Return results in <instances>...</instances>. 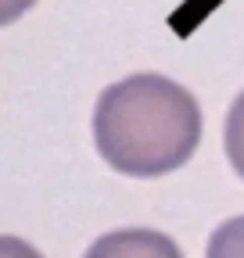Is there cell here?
Wrapping results in <instances>:
<instances>
[{
  "label": "cell",
  "instance_id": "6da1fadb",
  "mask_svg": "<svg viewBox=\"0 0 244 258\" xmlns=\"http://www.w3.org/2000/svg\"><path fill=\"white\" fill-rule=\"evenodd\" d=\"M201 144V108L187 86L158 72H137L101 90L94 147L111 172L158 179L191 161Z\"/></svg>",
  "mask_w": 244,
  "mask_h": 258
},
{
  "label": "cell",
  "instance_id": "7a4b0ae2",
  "mask_svg": "<svg viewBox=\"0 0 244 258\" xmlns=\"http://www.w3.org/2000/svg\"><path fill=\"white\" fill-rule=\"evenodd\" d=\"M83 258H183L172 237L158 230H144V226H126V230H111L97 237L86 247Z\"/></svg>",
  "mask_w": 244,
  "mask_h": 258
},
{
  "label": "cell",
  "instance_id": "3957f363",
  "mask_svg": "<svg viewBox=\"0 0 244 258\" xmlns=\"http://www.w3.org/2000/svg\"><path fill=\"white\" fill-rule=\"evenodd\" d=\"M223 147H226V158H230L233 172L244 179V90L237 93V101H233V104H230V111H226Z\"/></svg>",
  "mask_w": 244,
  "mask_h": 258
},
{
  "label": "cell",
  "instance_id": "277c9868",
  "mask_svg": "<svg viewBox=\"0 0 244 258\" xmlns=\"http://www.w3.org/2000/svg\"><path fill=\"white\" fill-rule=\"evenodd\" d=\"M205 258H244V215H233L212 230Z\"/></svg>",
  "mask_w": 244,
  "mask_h": 258
},
{
  "label": "cell",
  "instance_id": "5b68a950",
  "mask_svg": "<svg viewBox=\"0 0 244 258\" xmlns=\"http://www.w3.org/2000/svg\"><path fill=\"white\" fill-rule=\"evenodd\" d=\"M0 258H43L33 244H25L22 237H8L0 233Z\"/></svg>",
  "mask_w": 244,
  "mask_h": 258
},
{
  "label": "cell",
  "instance_id": "8992f818",
  "mask_svg": "<svg viewBox=\"0 0 244 258\" xmlns=\"http://www.w3.org/2000/svg\"><path fill=\"white\" fill-rule=\"evenodd\" d=\"M33 4H36V0H0V29L11 25V22H18Z\"/></svg>",
  "mask_w": 244,
  "mask_h": 258
}]
</instances>
